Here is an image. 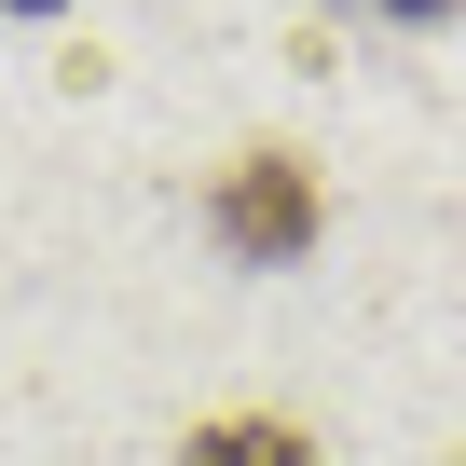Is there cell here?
<instances>
[{
  "mask_svg": "<svg viewBox=\"0 0 466 466\" xmlns=\"http://www.w3.org/2000/svg\"><path fill=\"white\" fill-rule=\"evenodd\" d=\"M206 233H219V261H248V275H289L316 233H329V192L289 137H248L219 178H206Z\"/></svg>",
  "mask_w": 466,
  "mask_h": 466,
  "instance_id": "obj_1",
  "label": "cell"
},
{
  "mask_svg": "<svg viewBox=\"0 0 466 466\" xmlns=\"http://www.w3.org/2000/svg\"><path fill=\"white\" fill-rule=\"evenodd\" d=\"M178 466H316V439H302L289 411H206V425L178 439Z\"/></svg>",
  "mask_w": 466,
  "mask_h": 466,
  "instance_id": "obj_2",
  "label": "cell"
},
{
  "mask_svg": "<svg viewBox=\"0 0 466 466\" xmlns=\"http://www.w3.org/2000/svg\"><path fill=\"white\" fill-rule=\"evenodd\" d=\"M357 15H398V28H439L452 0H357Z\"/></svg>",
  "mask_w": 466,
  "mask_h": 466,
  "instance_id": "obj_3",
  "label": "cell"
},
{
  "mask_svg": "<svg viewBox=\"0 0 466 466\" xmlns=\"http://www.w3.org/2000/svg\"><path fill=\"white\" fill-rule=\"evenodd\" d=\"M0 15H69V0H0Z\"/></svg>",
  "mask_w": 466,
  "mask_h": 466,
  "instance_id": "obj_4",
  "label": "cell"
}]
</instances>
